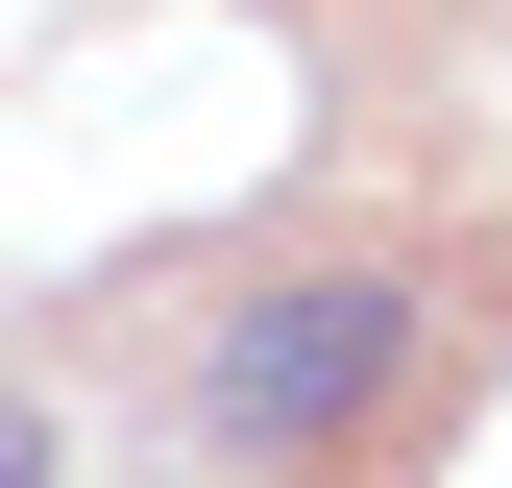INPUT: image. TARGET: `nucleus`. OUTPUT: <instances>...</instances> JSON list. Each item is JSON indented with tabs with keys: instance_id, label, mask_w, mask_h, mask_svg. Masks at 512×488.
I'll return each mask as SVG.
<instances>
[{
	"instance_id": "obj_1",
	"label": "nucleus",
	"mask_w": 512,
	"mask_h": 488,
	"mask_svg": "<svg viewBox=\"0 0 512 488\" xmlns=\"http://www.w3.org/2000/svg\"><path fill=\"white\" fill-rule=\"evenodd\" d=\"M391 366H415V269H366V244H342V269H269V293L220 318L196 415H220L244 464H317V440H366V415H391Z\"/></svg>"
},
{
	"instance_id": "obj_2",
	"label": "nucleus",
	"mask_w": 512,
	"mask_h": 488,
	"mask_svg": "<svg viewBox=\"0 0 512 488\" xmlns=\"http://www.w3.org/2000/svg\"><path fill=\"white\" fill-rule=\"evenodd\" d=\"M0 488H49V391H0Z\"/></svg>"
}]
</instances>
